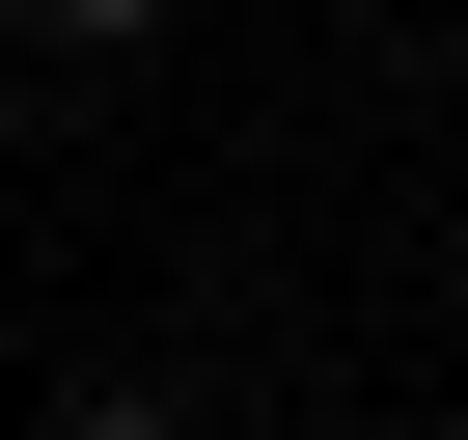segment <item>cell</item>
Returning <instances> with one entry per match:
<instances>
[{
    "label": "cell",
    "instance_id": "cell-1",
    "mask_svg": "<svg viewBox=\"0 0 468 440\" xmlns=\"http://www.w3.org/2000/svg\"><path fill=\"white\" fill-rule=\"evenodd\" d=\"M28 28H56V56H138V28H165V0H28Z\"/></svg>",
    "mask_w": 468,
    "mask_h": 440
},
{
    "label": "cell",
    "instance_id": "cell-2",
    "mask_svg": "<svg viewBox=\"0 0 468 440\" xmlns=\"http://www.w3.org/2000/svg\"><path fill=\"white\" fill-rule=\"evenodd\" d=\"M56 440H193V413H138V385H111V413H56Z\"/></svg>",
    "mask_w": 468,
    "mask_h": 440
}]
</instances>
